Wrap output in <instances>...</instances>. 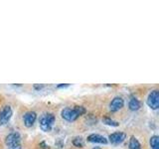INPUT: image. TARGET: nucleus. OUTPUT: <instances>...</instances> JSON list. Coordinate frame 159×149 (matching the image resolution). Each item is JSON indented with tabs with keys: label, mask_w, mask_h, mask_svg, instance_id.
<instances>
[{
	"label": "nucleus",
	"mask_w": 159,
	"mask_h": 149,
	"mask_svg": "<svg viewBox=\"0 0 159 149\" xmlns=\"http://www.w3.org/2000/svg\"><path fill=\"white\" fill-rule=\"evenodd\" d=\"M87 112V109L82 106H76L72 107H65L62 112L61 115L62 117L67 121H75L81 116L84 115Z\"/></svg>",
	"instance_id": "1"
},
{
	"label": "nucleus",
	"mask_w": 159,
	"mask_h": 149,
	"mask_svg": "<svg viewBox=\"0 0 159 149\" xmlns=\"http://www.w3.org/2000/svg\"><path fill=\"white\" fill-rule=\"evenodd\" d=\"M55 120H56V117L53 113L51 112H45L43 113L39 119V124H40V128L42 129L45 132H50L52 130V128L54 126Z\"/></svg>",
	"instance_id": "2"
},
{
	"label": "nucleus",
	"mask_w": 159,
	"mask_h": 149,
	"mask_svg": "<svg viewBox=\"0 0 159 149\" xmlns=\"http://www.w3.org/2000/svg\"><path fill=\"white\" fill-rule=\"evenodd\" d=\"M5 144L9 149H22L21 147V136L19 132H12L8 134L5 138Z\"/></svg>",
	"instance_id": "3"
},
{
	"label": "nucleus",
	"mask_w": 159,
	"mask_h": 149,
	"mask_svg": "<svg viewBox=\"0 0 159 149\" xmlns=\"http://www.w3.org/2000/svg\"><path fill=\"white\" fill-rule=\"evenodd\" d=\"M12 114H13V111H12L11 106H5L1 109V111H0V126H3L6 123H8L12 117Z\"/></svg>",
	"instance_id": "4"
},
{
	"label": "nucleus",
	"mask_w": 159,
	"mask_h": 149,
	"mask_svg": "<svg viewBox=\"0 0 159 149\" xmlns=\"http://www.w3.org/2000/svg\"><path fill=\"white\" fill-rule=\"evenodd\" d=\"M146 102L148 106L152 109H157L159 107V92L157 89H154L148 94Z\"/></svg>",
	"instance_id": "5"
},
{
	"label": "nucleus",
	"mask_w": 159,
	"mask_h": 149,
	"mask_svg": "<svg viewBox=\"0 0 159 149\" xmlns=\"http://www.w3.org/2000/svg\"><path fill=\"white\" fill-rule=\"evenodd\" d=\"M125 138H126V134L120 131L113 132L108 136L109 142H111L112 145H119V144H121L125 140Z\"/></svg>",
	"instance_id": "6"
},
{
	"label": "nucleus",
	"mask_w": 159,
	"mask_h": 149,
	"mask_svg": "<svg viewBox=\"0 0 159 149\" xmlns=\"http://www.w3.org/2000/svg\"><path fill=\"white\" fill-rule=\"evenodd\" d=\"M37 119V113L35 111H27L23 115V121L24 125L26 127H31L33 126V124L35 123Z\"/></svg>",
	"instance_id": "7"
},
{
	"label": "nucleus",
	"mask_w": 159,
	"mask_h": 149,
	"mask_svg": "<svg viewBox=\"0 0 159 149\" xmlns=\"http://www.w3.org/2000/svg\"><path fill=\"white\" fill-rule=\"evenodd\" d=\"M124 106V101L123 98L120 97H116L112 101L109 103V109L112 111V112H116L119 109H121Z\"/></svg>",
	"instance_id": "8"
},
{
	"label": "nucleus",
	"mask_w": 159,
	"mask_h": 149,
	"mask_svg": "<svg viewBox=\"0 0 159 149\" xmlns=\"http://www.w3.org/2000/svg\"><path fill=\"white\" fill-rule=\"evenodd\" d=\"M87 140L89 142H92V143H99V144H107V139L101 135V134H96V133H93L91 135H89Z\"/></svg>",
	"instance_id": "9"
},
{
	"label": "nucleus",
	"mask_w": 159,
	"mask_h": 149,
	"mask_svg": "<svg viewBox=\"0 0 159 149\" xmlns=\"http://www.w3.org/2000/svg\"><path fill=\"white\" fill-rule=\"evenodd\" d=\"M128 107L130 111H138L139 108L141 107V102L138 101L137 98L135 97H131L130 101H129V103H128Z\"/></svg>",
	"instance_id": "10"
},
{
	"label": "nucleus",
	"mask_w": 159,
	"mask_h": 149,
	"mask_svg": "<svg viewBox=\"0 0 159 149\" xmlns=\"http://www.w3.org/2000/svg\"><path fill=\"white\" fill-rule=\"evenodd\" d=\"M128 148L129 149H141V145L139 141L137 140L136 137L131 136L129 139V143H128Z\"/></svg>",
	"instance_id": "11"
},
{
	"label": "nucleus",
	"mask_w": 159,
	"mask_h": 149,
	"mask_svg": "<svg viewBox=\"0 0 159 149\" xmlns=\"http://www.w3.org/2000/svg\"><path fill=\"white\" fill-rule=\"evenodd\" d=\"M150 146L152 149H159V137L157 135H153L150 138Z\"/></svg>",
	"instance_id": "12"
},
{
	"label": "nucleus",
	"mask_w": 159,
	"mask_h": 149,
	"mask_svg": "<svg viewBox=\"0 0 159 149\" xmlns=\"http://www.w3.org/2000/svg\"><path fill=\"white\" fill-rule=\"evenodd\" d=\"M102 121L104 124H107L108 126H113V127H116L119 125V123L116 120H113V119L109 118V117H103L102 118Z\"/></svg>",
	"instance_id": "13"
},
{
	"label": "nucleus",
	"mask_w": 159,
	"mask_h": 149,
	"mask_svg": "<svg viewBox=\"0 0 159 149\" xmlns=\"http://www.w3.org/2000/svg\"><path fill=\"white\" fill-rule=\"evenodd\" d=\"M73 144L76 147H79V148H82V147H84V139H83V137H81V136H77V137H75L74 139H73Z\"/></svg>",
	"instance_id": "14"
},
{
	"label": "nucleus",
	"mask_w": 159,
	"mask_h": 149,
	"mask_svg": "<svg viewBox=\"0 0 159 149\" xmlns=\"http://www.w3.org/2000/svg\"><path fill=\"white\" fill-rule=\"evenodd\" d=\"M70 86V84H58V86H57V88H68Z\"/></svg>",
	"instance_id": "15"
},
{
	"label": "nucleus",
	"mask_w": 159,
	"mask_h": 149,
	"mask_svg": "<svg viewBox=\"0 0 159 149\" xmlns=\"http://www.w3.org/2000/svg\"><path fill=\"white\" fill-rule=\"evenodd\" d=\"M40 146H43V147H42L43 149H47V148H49V146H48V145H46V144H45V142H44V141L40 143Z\"/></svg>",
	"instance_id": "16"
},
{
	"label": "nucleus",
	"mask_w": 159,
	"mask_h": 149,
	"mask_svg": "<svg viewBox=\"0 0 159 149\" xmlns=\"http://www.w3.org/2000/svg\"><path fill=\"white\" fill-rule=\"evenodd\" d=\"M44 86H38V84H35V86H34V88H37V89H40V88H42Z\"/></svg>",
	"instance_id": "17"
},
{
	"label": "nucleus",
	"mask_w": 159,
	"mask_h": 149,
	"mask_svg": "<svg viewBox=\"0 0 159 149\" xmlns=\"http://www.w3.org/2000/svg\"><path fill=\"white\" fill-rule=\"evenodd\" d=\"M93 149H102L101 147H93Z\"/></svg>",
	"instance_id": "18"
}]
</instances>
